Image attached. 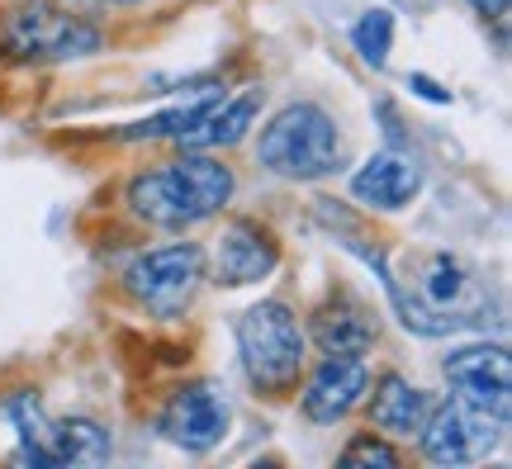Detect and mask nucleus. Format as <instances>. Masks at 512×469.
<instances>
[{"label":"nucleus","instance_id":"obj_6","mask_svg":"<svg viewBox=\"0 0 512 469\" xmlns=\"http://www.w3.org/2000/svg\"><path fill=\"white\" fill-rule=\"evenodd\" d=\"M200 285H204V252L195 242H171V247L133 256L124 266V289L157 318L185 313Z\"/></svg>","mask_w":512,"mask_h":469},{"label":"nucleus","instance_id":"obj_10","mask_svg":"<svg viewBox=\"0 0 512 469\" xmlns=\"http://www.w3.org/2000/svg\"><path fill=\"white\" fill-rule=\"evenodd\" d=\"M280 266V242L266 223L256 218H233L219 237V252H214V280L228 289L256 285Z\"/></svg>","mask_w":512,"mask_h":469},{"label":"nucleus","instance_id":"obj_5","mask_svg":"<svg viewBox=\"0 0 512 469\" xmlns=\"http://www.w3.org/2000/svg\"><path fill=\"white\" fill-rule=\"evenodd\" d=\"M100 29L53 5H19L0 15V53L15 62H72L100 53Z\"/></svg>","mask_w":512,"mask_h":469},{"label":"nucleus","instance_id":"obj_4","mask_svg":"<svg viewBox=\"0 0 512 469\" xmlns=\"http://www.w3.org/2000/svg\"><path fill=\"white\" fill-rule=\"evenodd\" d=\"M0 413L19 432V465H105L114 455L110 432L95 417H48L34 394H15L0 403Z\"/></svg>","mask_w":512,"mask_h":469},{"label":"nucleus","instance_id":"obj_8","mask_svg":"<svg viewBox=\"0 0 512 469\" xmlns=\"http://www.w3.org/2000/svg\"><path fill=\"white\" fill-rule=\"evenodd\" d=\"M451 389H456L460 403H470L479 413L498 417L508 422L512 417V361H508V346H489V342H475V346H456L446 361H441Z\"/></svg>","mask_w":512,"mask_h":469},{"label":"nucleus","instance_id":"obj_16","mask_svg":"<svg viewBox=\"0 0 512 469\" xmlns=\"http://www.w3.org/2000/svg\"><path fill=\"white\" fill-rule=\"evenodd\" d=\"M223 100L219 86H204L190 105H176V109H166V114H157V119H143V124H128L119 138H128V143H138V138H181L185 128H195L209 114V109Z\"/></svg>","mask_w":512,"mask_h":469},{"label":"nucleus","instance_id":"obj_3","mask_svg":"<svg viewBox=\"0 0 512 469\" xmlns=\"http://www.w3.org/2000/svg\"><path fill=\"white\" fill-rule=\"evenodd\" d=\"M238 356L247 379L261 394H294L304 361H309V337L294 318V308L280 304V299H261V304L247 308L238 318Z\"/></svg>","mask_w":512,"mask_h":469},{"label":"nucleus","instance_id":"obj_11","mask_svg":"<svg viewBox=\"0 0 512 469\" xmlns=\"http://www.w3.org/2000/svg\"><path fill=\"white\" fill-rule=\"evenodd\" d=\"M366 394H370V370L361 356H323L318 370L309 375V384H304V398H299V403H304V417H309V422L332 427V422H342Z\"/></svg>","mask_w":512,"mask_h":469},{"label":"nucleus","instance_id":"obj_1","mask_svg":"<svg viewBox=\"0 0 512 469\" xmlns=\"http://www.w3.org/2000/svg\"><path fill=\"white\" fill-rule=\"evenodd\" d=\"M238 181L233 171L209 157V152H185L176 162H162L128 181V209L166 233H185L200 228L214 214H223V204L233 199Z\"/></svg>","mask_w":512,"mask_h":469},{"label":"nucleus","instance_id":"obj_2","mask_svg":"<svg viewBox=\"0 0 512 469\" xmlns=\"http://www.w3.org/2000/svg\"><path fill=\"white\" fill-rule=\"evenodd\" d=\"M256 162L280 181H323L347 166V138L323 105L294 100L261 128Z\"/></svg>","mask_w":512,"mask_h":469},{"label":"nucleus","instance_id":"obj_21","mask_svg":"<svg viewBox=\"0 0 512 469\" xmlns=\"http://www.w3.org/2000/svg\"><path fill=\"white\" fill-rule=\"evenodd\" d=\"M110 5H143V0H110Z\"/></svg>","mask_w":512,"mask_h":469},{"label":"nucleus","instance_id":"obj_17","mask_svg":"<svg viewBox=\"0 0 512 469\" xmlns=\"http://www.w3.org/2000/svg\"><path fill=\"white\" fill-rule=\"evenodd\" d=\"M351 43H356L361 62L384 67V62H389V48H394V10H384V5L366 10V15L356 19V29H351Z\"/></svg>","mask_w":512,"mask_h":469},{"label":"nucleus","instance_id":"obj_14","mask_svg":"<svg viewBox=\"0 0 512 469\" xmlns=\"http://www.w3.org/2000/svg\"><path fill=\"white\" fill-rule=\"evenodd\" d=\"M432 413V394H422L413 379L403 375H380L375 379V398H370V417H375V427L389 436H418L422 422Z\"/></svg>","mask_w":512,"mask_h":469},{"label":"nucleus","instance_id":"obj_13","mask_svg":"<svg viewBox=\"0 0 512 469\" xmlns=\"http://www.w3.org/2000/svg\"><path fill=\"white\" fill-rule=\"evenodd\" d=\"M375 337H380L375 318L347 294H332L328 304L313 313V342L323 356H366Z\"/></svg>","mask_w":512,"mask_h":469},{"label":"nucleus","instance_id":"obj_20","mask_svg":"<svg viewBox=\"0 0 512 469\" xmlns=\"http://www.w3.org/2000/svg\"><path fill=\"white\" fill-rule=\"evenodd\" d=\"M475 15H484V19H494V24H503L508 19V0H465Z\"/></svg>","mask_w":512,"mask_h":469},{"label":"nucleus","instance_id":"obj_7","mask_svg":"<svg viewBox=\"0 0 512 469\" xmlns=\"http://www.w3.org/2000/svg\"><path fill=\"white\" fill-rule=\"evenodd\" d=\"M503 427L508 422L479 413V408L460 403V398H446V403H432L418 441L432 465H475L503 441Z\"/></svg>","mask_w":512,"mask_h":469},{"label":"nucleus","instance_id":"obj_18","mask_svg":"<svg viewBox=\"0 0 512 469\" xmlns=\"http://www.w3.org/2000/svg\"><path fill=\"white\" fill-rule=\"evenodd\" d=\"M342 465H347V469H399L403 455H399V446H389L384 436L361 432V436H351V441H347Z\"/></svg>","mask_w":512,"mask_h":469},{"label":"nucleus","instance_id":"obj_15","mask_svg":"<svg viewBox=\"0 0 512 469\" xmlns=\"http://www.w3.org/2000/svg\"><path fill=\"white\" fill-rule=\"evenodd\" d=\"M261 95H266L261 86H247L238 100L214 105L195 128H185L176 143H181L185 152H214V147L242 143V138H247V128H252V119H256V109H261Z\"/></svg>","mask_w":512,"mask_h":469},{"label":"nucleus","instance_id":"obj_9","mask_svg":"<svg viewBox=\"0 0 512 469\" xmlns=\"http://www.w3.org/2000/svg\"><path fill=\"white\" fill-rule=\"evenodd\" d=\"M228 422H233V408L214 384H185L162 403L157 432L190 455H209L228 436Z\"/></svg>","mask_w":512,"mask_h":469},{"label":"nucleus","instance_id":"obj_19","mask_svg":"<svg viewBox=\"0 0 512 469\" xmlns=\"http://www.w3.org/2000/svg\"><path fill=\"white\" fill-rule=\"evenodd\" d=\"M408 91H418L427 105H451V91H441L437 81H432V76H422V72L408 76Z\"/></svg>","mask_w":512,"mask_h":469},{"label":"nucleus","instance_id":"obj_12","mask_svg":"<svg viewBox=\"0 0 512 469\" xmlns=\"http://www.w3.org/2000/svg\"><path fill=\"white\" fill-rule=\"evenodd\" d=\"M418 190H422V166L408 147H384L351 176V195L370 204V209H403V204H413Z\"/></svg>","mask_w":512,"mask_h":469}]
</instances>
